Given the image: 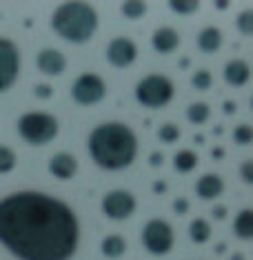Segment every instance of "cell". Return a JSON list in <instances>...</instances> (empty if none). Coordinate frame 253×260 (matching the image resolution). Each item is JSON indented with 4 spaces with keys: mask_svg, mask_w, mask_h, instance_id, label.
Here are the masks:
<instances>
[{
    "mask_svg": "<svg viewBox=\"0 0 253 260\" xmlns=\"http://www.w3.org/2000/svg\"><path fill=\"white\" fill-rule=\"evenodd\" d=\"M36 96L40 100H47V98L54 96V89H51L49 85H36Z\"/></svg>",
    "mask_w": 253,
    "mask_h": 260,
    "instance_id": "cell-31",
    "label": "cell"
},
{
    "mask_svg": "<svg viewBox=\"0 0 253 260\" xmlns=\"http://www.w3.org/2000/svg\"><path fill=\"white\" fill-rule=\"evenodd\" d=\"M173 211H175L178 216L187 214V211H189V200H187V198H175V200H173Z\"/></svg>",
    "mask_w": 253,
    "mask_h": 260,
    "instance_id": "cell-30",
    "label": "cell"
},
{
    "mask_svg": "<svg viewBox=\"0 0 253 260\" xmlns=\"http://www.w3.org/2000/svg\"><path fill=\"white\" fill-rule=\"evenodd\" d=\"M151 45L158 54H171L180 47V34L175 31L173 27H160L158 31H154L151 36Z\"/></svg>",
    "mask_w": 253,
    "mask_h": 260,
    "instance_id": "cell-13",
    "label": "cell"
},
{
    "mask_svg": "<svg viewBox=\"0 0 253 260\" xmlns=\"http://www.w3.org/2000/svg\"><path fill=\"white\" fill-rule=\"evenodd\" d=\"M215 7H218V9H227L229 3H215Z\"/></svg>",
    "mask_w": 253,
    "mask_h": 260,
    "instance_id": "cell-36",
    "label": "cell"
},
{
    "mask_svg": "<svg viewBox=\"0 0 253 260\" xmlns=\"http://www.w3.org/2000/svg\"><path fill=\"white\" fill-rule=\"evenodd\" d=\"M36 64L40 69V74L45 76H60L64 69H67V58H64L62 51L58 49H43L36 58Z\"/></svg>",
    "mask_w": 253,
    "mask_h": 260,
    "instance_id": "cell-11",
    "label": "cell"
},
{
    "mask_svg": "<svg viewBox=\"0 0 253 260\" xmlns=\"http://www.w3.org/2000/svg\"><path fill=\"white\" fill-rule=\"evenodd\" d=\"M235 27H238V31L242 34V36H246V38L253 34V14H251L249 9L242 11V14L238 16V20H235Z\"/></svg>",
    "mask_w": 253,
    "mask_h": 260,
    "instance_id": "cell-28",
    "label": "cell"
},
{
    "mask_svg": "<svg viewBox=\"0 0 253 260\" xmlns=\"http://www.w3.org/2000/svg\"><path fill=\"white\" fill-rule=\"evenodd\" d=\"M20 74V51L9 38H0V93L16 85Z\"/></svg>",
    "mask_w": 253,
    "mask_h": 260,
    "instance_id": "cell-8",
    "label": "cell"
},
{
    "mask_svg": "<svg viewBox=\"0 0 253 260\" xmlns=\"http://www.w3.org/2000/svg\"><path fill=\"white\" fill-rule=\"evenodd\" d=\"M78 242V216L62 200L40 191L0 200V245L18 260H69Z\"/></svg>",
    "mask_w": 253,
    "mask_h": 260,
    "instance_id": "cell-1",
    "label": "cell"
},
{
    "mask_svg": "<svg viewBox=\"0 0 253 260\" xmlns=\"http://www.w3.org/2000/svg\"><path fill=\"white\" fill-rule=\"evenodd\" d=\"M138 58V47L131 38L127 36H118L109 43L107 47V60L111 67H118V69H125L129 64H133Z\"/></svg>",
    "mask_w": 253,
    "mask_h": 260,
    "instance_id": "cell-10",
    "label": "cell"
},
{
    "mask_svg": "<svg viewBox=\"0 0 253 260\" xmlns=\"http://www.w3.org/2000/svg\"><path fill=\"white\" fill-rule=\"evenodd\" d=\"M89 156L100 169H127L138 156V138L125 122H102L89 134Z\"/></svg>",
    "mask_w": 253,
    "mask_h": 260,
    "instance_id": "cell-2",
    "label": "cell"
},
{
    "mask_svg": "<svg viewBox=\"0 0 253 260\" xmlns=\"http://www.w3.org/2000/svg\"><path fill=\"white\" fill-rule=\"evenodd\" d=\"M209 116H211V107L207 103H193L187 109V118H189V122H193V125H204L209 120Z\"/></svg>",
    "mask_w": 253,
    "mask_h": 260,
    "instance_id": "cell-22",
    "label": "cell"
},
{
    "mask_svg": "<svg viewBox=\"0 0 253 260\" xmlns=\"http://www.w3.org/2000/svg\"><path fill=\"white\" fill-rule=\"evenodd\" d=\"M16 167V153L9 147L0 145V174H9Z\"/></svg>",
    "mask_w": 253,
    "mask_h": 260,
    "instance_id": "cell-26",
    "label": "cell"
},
{
    "mask_svg": "<svg viewBox=\"0 0 253 260\" xmlns=\"http://www.w3.org/2000/svg\"><path fill=\"white\" fill-rule=\"evenodd\" d=\"M189 238L193 242H207L211 238V224L204 220V218H196V220H191L189 224Z\"/></svg>",
    "mask_w": 253,
    "mask_h": 260,
    "instance_id": "cell-20",
    "label": "cell"
},
{
    "mask_svg": "<svg viewBox=\"0 0 253 260\" xmlns=\"http://www.w3.org/2000/svg\"><path fill=\"white\" fill-rule=\"evenodd\" d=\"M222 109H225L227 114H233V111H235V103H233V100H227V103L222 105Z\"/></svg>",
    "mask_w": 253,
    "mask_h": 260,
    "instance_id": "cell-34",
    "label": "cell"
},
{
    "mask_svg": "<svg viewBox=\"0 0 253 260\" xmlns=\"http://www.w3.org/2000/svg\"><path fill=\"white\" fill-rule=\"evenodd\" d=\"M60 132L58 118L47 111H27L18 118V134L25 143L33 147L49 145Z\"/></svg>",
    "mask_w": 253,
    "mask_h": 260,
    "instance_id": "cell-4",
    "label": "cell"
},
{
    "mask_svg": "<svg viewBox=\"0 0 253 260\" xmlns=\"http://www.w3.org/2000/svg\"><path fill=\"white\" fill-rule=\"evenodd\" d=\"M173 167L180 171V174H189L198 167V153L191 149H180L173 158Z\"/></svg>",
    "mask_w": 253,
    "mask_h": 260,
    "instance_id": "cell-19",
    "label": "cell"
},
{
    "mask_svg": "<svg viewBox=\"0 0 253 260\" xmlns=\"http://www.w3.org/2000/svg\"><path fill=\"white\" fill-rule=\"evenodd\" d=\"M149 162L154 165V167H160V165H162V156H160V153H151Z\"/></svg>",
    "mask_w": 253,
    "mask_h": 260,
    "instance_id": "cell-33",
    "label": "cell"
},
{
    "mask_svg": "<svg viewBox=\"0 0 253 260\" xmlns=\"http://www.w3.org/2000/svg\"><path fill=\"white\" fill-rule=\"evenodd\" d=\"M100 251H102V256H107V258H120L122 253L127 251V242H125L122 236L111 234V236H107V238L102 240Z\"/></svg>",
    "mask_w": 253,
    "mask_h": 260,
    "instance_id": "cell-18",
    "label": "cell"
},
{
    "mask_svg": "<svg viewBox=\"0 0 253 260\" xmlns=\"http://www.w3.org/2000/svg\"><path fill=\"white\" fill-rule=\"evenodd\" d=\"M158 140L164 145H171L180 140V127L173 125V122H164V125L158 129Z\"/></svg>",
    "mask_w": 253,
    "mask_h": 260,
    "instance_id": "cell-24",
    "label": "cell"
},
{
    "mask_svg": "<svg viewBox=\"0 0 253 260\" xmlns=\"http://www.w3.org/2000/svg\"><path fill=\"white\" fill-rule=\"evenodd\" d=\"M169 9L178 16H191L200 9V3L198 0H171V3H169Z\"/></svg>",
    "mask_w": 253,
    "mask_h": 260,
    "instance_id": "cell-23",
    "label": "cell"
},
{
    "mask_svg": "<svg viewBox=\"0 0 253 260\" xmlns=\"http://www.w3.org/2000/svg\"><path fill=\"white\" fill-rule=\"evenodd\" d=\"M191 85L196 87L198 91H207V89H211V85H213V76H211V72H207V69H200V72L191 76Z\"/></svg>",
    "mask_w": 253,
    "mask_h": 260,
    "instance_id": "cell-25",
    "label": "cell"
},
{
    "mask_svg": "<svg viewBox=\"0 0 253 260\" xmlns=\"http://www.w3.org/2000/svg\"><path fill=\"white\" fill-rule=\"evenodd\" d=\"M225 216H227V207H215L213 209V218H218V220H222Z\"/></svg>",
    "mask_w": 253,
    "mask_h": 260,
    "instance_id": "cell-32",
    "label": "cell"
},
{
    "mask_svg": "<svg viewBox=\"0 0 253 260\" xmlns=\"http://www.w3.org/2000/svg\"><path fill=\"white\" fill-rule=\"evenodd\" d=\"M51 29L71 45H85L98 31V11L91 3H62L51 16Z\"/></svg>",
    "mask_w": 253,
    "mask_h": 260,
    "instance_id": "cell-3",
    "label": "cell"
},
{
    "mask_svg": "<svg viewBox=\"0 0 253 260\" xmlns=\"http://www.w3.org/2000/svg\"><path fill=\"white\" fill-rule=\"evenodd\" d=\"M222 191H225V180L218 174H204L196 182V193L200 200H215L222 196Z\"/></svg>",
    "mask_w": 253,
    "mask_h": 260,
    "instance_id": "cell-14",
    "label": "cell"
},
{
    "mask_svg": "<svg viewBox=\"0 0 253 260\" xmlns=\"http://www.w3.org/2000/svg\"><path fill=\"white\" fill-rule=\"evenodd\" d=\"M225 80L231 87H244L251 80V67L244 60H229L225 64Z\"/></svg>",
    "mask_w": 253,
    "mask_h": 260,
    "instance_id": "cell-15",
    "label": "cell"
},
{
    "mask_svg": "<svg viewBox=\"0 0 253 260\" xmlns=\"http://www.w3.org/2000/svg\"><path fill=\"white\" fill-rule=\"evenodd\" d=\"M175 96L171 78L162 74H149L136 85V100L147 109H162Z\"/></svg>",
    "mask_w": 253,
    "mask_h": 260,
    "instance_id": "cell-5",
    "label": "cell"
},
{
    "mask_svg": "<svg viewBox=\"0 0 253 260\" xmlns=\"http://www.w3.org/2000/svg\"><path fill=\"white\" fill-rule=\"evenodd\" d=\"M233 234L240 240H251L253 238V211L246 207L242 209L233 220Z\"/></svg>",
    "mask_w": 253,
    "mask_h": 260,
    "instance_id": "cell-17",
    "label": "cell"
},
{
    "mask_svg": "<svg viewBox=\"0 0 253 260\" xmlns=\"http://www.w3.org/2000/svg\"><path fill=\"white\" fill-rule=\"evenodd\" d=\"M122 16L127 20H140L147 16V3L144 0H127L122 3Z\"/></svg>",
    "mask_w": 253,
    "mask_h": 260,
    "instance_id": "cell-21",
    "label": "cell"
},
{
    "mask_svg": "<svg viewBox=\"0 0 253 260\" xmlns=\"http://www.w3.org/2000/svg\"><path fill=\"white\" fill-rule=\"evenodd\" d=\"M136 196L127 189H116L102 198V214L111 220H127L136 211Z\"/></svg>",
    "mask_w": 253,
    "mask_h": 260,
    "instance_id": "cell-9",
    "label": "cell"
},
{
    "mask_svg": "<svg viewBox=\"0 0 253 260\" xmlns=\"http://www.w3.org/2000/svg\"><path fill=\"white\" fill-rule=\"evenodd\" d=\"M107 96V85L98 74H80L71 85V98L82 107H91Z\"/></svg>",
    "mask_w": 253,
    "mask_h": 260,
    "instance_id": "cell-7",
    "label": "cell"
},
{
    "mask_svg": "<svg viewBox=\"0 0 253 260\" xmlns=\"http://www.w3.org/2000/svg\"><path fill=\"white\" fill-rule=\"evenodd\" d=\"M49 171L58 180H71L76 176V171H78V160H76V156H71V153L58 151L49 160Z\"/></svg>",
    "mask_w": 253,
    "mask_h": 260,
    "instance_id": "cell-12",
    "label": "cell"
},
{
    "mask_svg": "<svg viewBox=\"0 0 253 260\" xmlns=\"http://www.w3.org/2000/svg\"><path fill=\"white\" fill-rule=\"evenodd\" d=\"M154 189H156L158 193H162V191H164V182H156V185H154Z\"/></svg>",
    "mask_w": 253,
    "mask_h": 260,
    "instance_id": "cell-35",
    "label": "cell"
},
{
    "mask_svg": "<svg viewBox=\"0 0 253 260\" xmlns=\"http://www.w3.org/2000/svg\"><path fill=\"white\" fill-rule=\"evenodd\" d=\"M173 242H175L173 227L164 218H154V220H149L144 224L142 245L149 253H154V256H167L173 249Z\"/></svg>",
    "mask_w": 253,
    "mask_h": 260,
    "instance_id": "cell-6",
    "label": "cell"
},
{
    "mask_svg": "<svg viewBox=\"0 0 253 260\" xmlns=\"http://www.w3.org/2000/svg\"><path fill=\"white\" fill-rule=\"evenodd\" d=\"M198 47L204 54H215L222 47V31L218 27H204L198 34Z\"/></svg>",
    "mask_w": 253,
    "mask_h": 260,
    "instance_id": "cell-16",
    "label": "cell"
},
{
    "mask_svg": "<svg viewBox=\"0 0 253 260\" xmlns=\"http://www.w3.org/2000/svg\"><path fill=\"white\" fill-rule=\"evenodd\" d=\"M240 178H242L246 185H251V182H253V162L251 160L242 162V167H240Z\"/></svg>",
    "mask_w": 253,
    "mask_h": 260,
    "instance_id": "cell-29",
    "label": "cell"
},
{
    "mask_svg": "<svg viewBox=\"0 0 253 260\" xmlns=\"http://www.w3.org/2000/svg\"><path fill=\"white\" fill-rule=\"evenodd\" d=\"M233 140H235V145H251V140H253V129L249 122H242V125H238L233 129Z\"/></svg>",
    "mask_w": 253,
    "mask_h": 260,
    "instance_id": "cell-27",
    "label": "cell"
}]
</instances>
